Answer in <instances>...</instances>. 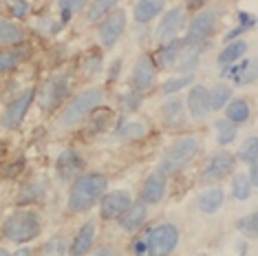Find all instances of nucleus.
<instances>
[{"instance_id": "obj_33", "label": "nucleus", "mask_w": 258, "mask_h": 256, "mask_svg": "<svg viewBox=\"0 0 258 256\" xmlns=\"http://www.w3.org/2000/svg\"><path fill=\"white\" fill-rule=\"evenodd\" d=\"M214 131H216V142H219V146H230L234 139H236V135H238L236 124H232V121H227V119L216 121Z\"/></svg>"}, {"instance_id": "obj_13", "label": "nucleus", "mask_w": 258, "mask_h": 256, "mask_svg": "<svg viewBox=\"0 0 258 256\" xmlns=\"http://www.w3.org/2000/svg\"><path fill=\"white\" fill-rule=\"evenodd\" d=\"M82 172H84V159H82V155L73 148L62 150L60 157L55 159V177L60 179L62 183H67V181L71 183Z\"/></svg>"}, {"instance_id": "obj_23", "label": "nucleus", "mask_w": 258, "mask_h": 256, "mask_svg": "<svg viewBox=\"0 0 258 256\" xmlns=\"http://www.w3.org/2000/svg\"><path fill=\"white\" fill-rule=\"evenodd\" d=\"M29 49L25 44L20 46H7V49H0V75L14 73L22 62L27 60Z\"/></svg>"}, {"instance_id": "obj_31", "label": "nucleus", "mask_w": 258, "mask_h": 256, "mask_svg": "<svg viewBox=\"0 0 258 256\" xmlns=\"http://www.w3.org/2000/svg\"><path fill=\"white\" fill-rule=\"evenodd\" d=\"M232 86L227 84H216L208 91V104H210V110H221L227 106V102L234 100L232 97Z\"/></svg>"}, {"instance_id": "obj_21", "label": "nucleus", "mask_w": 258, "mask_h": 256, "mask_svg": "<svg viewBox=\"0 0 258 256\" xmlns=\"http://www.w3.org/2000/svg\"><path fill=\"white\" fill-rule=\"evenodd\" d=\"M185 117H187L185 106H183V102H181L177 95H170L168 100L161 104V119H163V124H166L168 128L183 126Z\"/></svg>"}, {"instance_id": "obj_8", "label": "nucleus", "mask_w": 258, "mask_h": 256, "mask_svg": "<svg viewBox=\"0 0 258 256\" xmlns=\"http://www.w3.org/2000/svg\"><path fill=\"white\" fill-rule=\"evenodd\" d=\"M216 25H219V14H216V9H212V7L199 9L197 14L190 18V22L185 25V31H187L185 40L205 44L208 42V38L214 33Z\"/></svg>"}, {"instance_id": "obj_10", "label": "nucleus", "mask_w": 258, "mask_h": 256, "mask_svg": "<svg viewBox=\"0 0 258 256\" xmlns=\"http://www.w3.org/2000/svg\"><path fill=\"white\" fill-rule=\"evenodd\" d=\"M187 25V14L183 7H172L170 11L163 14L161 22L157 25L155 29V42L157 44H166V42H172V40L179 38V33L185 29Z\"/></svg>"}, {"instance_id": "obj_40", "label": "nucleus", "mask_w": 258, "mask_h": 256, "mask_svg": "<svg viewBox=\"0 0 258 256\" xmlns=\"http://www.w3.org/2000/svg\"><path fill=\"white\" fill-rule=\"evenodd\" d=\"M22 168H25V159H16L7 164L3 168V172H0V179H5V181H14L16 177L22 172Z\"/></svg>"}, {"instance_id": "obj_19", "label": "nucleus", "mask_w": 258, "mask_h": 256, "mask_svg": "<svg viewBox=\"0 0 258 256\" xmlns=\"http://www.w3.org/2000/svg\"><path fill=\"white\" fill-rule=\"evenodd\" d=\"M95 234L97 228L93 221H86L84 225L78 230V234L73 236V241L69 243V256H86L93 249V243H95Z\"/></svg>"}, {"instance_id": "obj_41", "label": "nucleus", "mask_w": 258, "mask_h": 256, "mask_svg": "<svg viewBox=\"0 0 258 256\" xmlns=\"http://www.w3.org/2000/svg\"><path fill=\"white\" fill-rule=\"evenodd\" d=\"M9 11L14 16V20H20V18H27L29 11H31V5L27 0H11L9 3Z\"/></svg>"}, {"instance_id": "obj_46", "label": "nucleus", "mask_w": 258, "mask_h": 256, "mask_svg": "<svg viewBox=\"0 0 258 256\" xmlns=\"http://www.w3.org/2000/svg\"><path fill=\"white\" fill-rule=\"evenodd\" d=\"M208 5V0H187V7L190 9H203Z\"/></svg>"}, {"instance_id": "obj_26", "label": "nucleus", "mask_w": 258, "mask_h": 256, "mask_svg": "<svg viewBox=\"0 0 258 256\" xmlns=\"http://www.w3.org/2000/svg\"><path fill=\"white\" fill-rule=\"evenodd\" d=\"M166 7V0H137V5H135V20L139 22V25H148L157 18V16L163 11Z\"/></svg>"}, {"instance_id": "obj_12", "label": "nucleus", "mask_w": 258, "mask_h": 256, "mask_svg": "<svg viewBox=\"0 0 258 256\" xmlns=\"http://www.w3.org/2000/svg\"><path fill=\"white\" fill-rule=\"evenodd\" d=\"M236 168V155H232L230 150H219L208 159V164L203 168V179L205 181H221V179L230 177Z\"/></svg>"}, {"instance_id": "obj_37", "label": "nucleus", "mask_w": 258, "mask_h": 256, "mask_svg": "<svg viewBox=\"0 0 258 256\" xmlns=\"http://www.w3.org/2000/svg\"><path fill=\"white\" fill-rule=\"evenodd\" d=\"M86 5H89V0H57V7L62 11V25H67L71 16L82 11Z\"/></svg>"}, {"instance_id": "obj_9", "label": "nucleus", "mask_w": 258, "mask_h": 256, "mask_svg": "<svg viewBox=\"0 0 258 256\" xmlns=\"http://www.w3.org/2000/svg\"><path fill=\"white\" fill-rule=\"evenodd\" d=\"M36 102V89H27L22 91L18 97H14L7 108H5L3 117H0V126L5 128V131H16L22 121H25L29 108H31V104Z\"/></svg>"}, {"instance_id": "obj_32", "label": "nucleus", "mask_w": 258, "mask_h": 256, "mask_svg": "<svg viewBox=\"0 0 258 256\" xmlns=\"http://www.w3.org/2000/svg\"><path fill=\"white\" fill-rule=\"evenodd\" d=\"M195 82V75L192 73H181V75H172V78H168L166 82L161 84V93L163 95H174V93H181L187 86H192Z\"/></svg>"}, {"instance_id": "obj_18", "label": "nucleus", "mask_w": 258, "mask_h": 256, "mask_svg": "<svg viewBox=\"0 0 258 256\" xmlns=\"http://www.w3.org/2000/svg\"><path fill=\"white\" fill-rule=\"evenodd\" d=\"M205 44H199V42H190V40L183 38V46L179 51V57L174 62V69L181 73H195V69L199 67L201 62V53H203Z\"/></svg>"}, {"instance_id": "obj_17", "label": "nucleus", "mask_w": 258, "mask_h": 256, "mask_svg": "<svg viewBox=\"0 0 258 256\" xmlns=\"http://www.w3.org/2000/svg\"><path fill=\"white\" fill-rule=\"evenodd\" d=\"M117 221H119V228L124 232L135 234V232L142 230L146 225V221H148V206H144L142 201H133L131 206L126 208V212Z\"/></svg>"}, {"instance_id": "obj_28", "label": "nucleus", "mask_w": 258, "mask_h": 256, "mask_svg": "<svg viewBox=\"0 0 258 256\" xmlns=\"http://www.w3.org/2000/svg\"><path fill=\"white\" fill-rule=\"evenodd\" d=\"M251 115V108H249V102L247 100H230L225 106V119L232 121V124H245Z\"/></svg>"}, {"instance_id": "obj_20", "label": "nucleus", "mask_w": 258, "mask_h": 256, "mask_svg": "<svg viewBox=\"0 0 258 256\" xmlns=\"http://www.w3.org/2000/svg\"><path fill=\"white\" fill-rule=\"evenodd\" d=\"M25 40H27V31L20 22L0 16V49L20 46V44H25Z\"/></svg>"}, {"instance_id": "obj_3", "label": "nucleus", "mask_w": 258, "mask_h": 256, "mask_svg": "<svg viewBox=\"0 0 258 256\" xmlns=\"http://www.w3.org/2000/svg\"><path fill=\"white\" fill-rule=\"evenodd\" d=\"M104 104V91L102 89H84L78 95H73L67 102V106L57 115V126L60 128H73L82 124L86 117H91L93 113Z\"/></svg>"}, {"instance_id": "obj_43", "label": "nucleus", "mask_w": 258, "mask_h": 256, "mask_svg": "<svg viewBox=\"0 0 258 256\" xmlns=\"http://www.w3.org/2000/svg\"><path fill=\"white\" fill-rule=\"evenodd\" d=\"M133 252H135V256H144L146 254V236L142 234V238H135V243H133Z\"/></svg>"}, {"instance_id": "obj_11", "label": "nucleus", "mask_w": 258, "mask_h": 256, "mask_svg": "<svg viewBox=\"0 0 258 256\" xmlns=\"http://www.w3.org/2000/svg\"><path fill=\"white\" fill-rule=\"evenodd\" d=\"M131 203L133 197L128 190H106V195L99 199V217L104 221H115L126 212Z\"/></svg>"}, {"instance_id": "obj_39", "label": "nucleus", "mask_w": 258, "mask_h": 256, "mask_svg": "<svg viewBox=\"0 0 258 256\" xmlns=\"http://www.w3.org/2000/svg\"><path fill=\"white\" fill-rule=\"evenodd\" d=\"M121 102H124V110L126 113H135L139 106H142V102H144V95L139 91H128L124 93V97H121Z\"/></svg>"}, {"instance_id": "obj_29", "label": "nucleus", "mask_w": 258, "mask_h": 256, "mask_svg": "<svg viewBox=\"0 0 258 256\" xmlns=\"http://www.w3.org/2000/svg\"><path fill=\"white\" fill-rule=\"evenodd\" d=\"M121 0H91L89 5H86V11H84V20L86 22H99L104 18V16L108 14V11L115 9V5H119Z\"/></svg>"}, {"instance_id": "obj_24", "label": "nucleus", "mask_w": 258, "mask_h": 256, "mask_svg": "<svg viewBox=\"0 0 258 256\" xmlns=\"http://www.w3.org/2000/svg\"><path fill=\"white\" fill-rule=\"evenodd\" d=\"M44 197H46V183L42 181V179H36V181H27L18 190L16 203H18L20 208H27V206H31V203L44 201Z\"/></svg>"}, {"instance_id": "obj_7", "label": "nucleus", "mask_w": 258, "mask_h": 256, "mask_svg": "<svg viewBox=\"0 0 258 256\" xmlns=\"http://www.w3.org/2000/svg\"><path fill=\"white\" fill-rule=\"evenodd\" d=\"M128 27V16L124 9H113L99 20L97 25V42L102 49H113L119 42V38L124 36Z\"/></svg>"}, {"instance_id": "obj_25", "label": "nucleus", "mask_w": 258, "mask_h": 256, "mask_svg": "<svg viewBox=\"0 0 258 256\" xmlns=\"http://www.w3.org/2000/svg\"><path fill=\"white\" fill-rule=\"evenodd\" d=\"M181 46H183V38H177L172 40V42H166L159 46V51H157L155 55H152V60H155L157 69H174V62H177L179 57V51Z\"/></svg>"}, {"instance_id": "obj_50", "label": "nucleus", "mask_w": 258, "mask_h": 256, "mask_svg": "<svg viewBox=\"0 0 258 256\" xmlns=\"http://www.w3.org/2000/svg\"><path fill=\"white\" fill-rule=\"evenodd\" d=\"M197 256H208V254H197Z\"/></svg>"}, {"instance_id": "obj_47", "label": "nucleus", "mask_w": 258, "mask_h": 256, "mask_svg": "<svg viewBox=\"0 0 258 256\" xmlns=\"http://www.w3.org/2000/svg\"><path fill=\"white\" fill-rule=\"evenodd\" d=\"M11 256H33V252L29 247H20V249H16V252H11Z\"/></svg>"}, {"instance_id": "obj_22", "label": "nucleus", "mask_w": 258, "mask_h": 256, "mask_svg": "<svg viewBox=\"0 0 258 256\" xmlns=\"http://www.w3.org/2000/svg\"><path fill=\"white\" fill-rule=\"evenodd\" d=\"M225 203V192L219 185H212V188H205L203 192H199L197 197V208L203 214H214L219 212Z\"/></svg>"}, {"instance_id": "obj_6", "label": "nucleus", "mask_w": 258, "mask_h": 256, "mask_svg": "<svg viewBox=\"0 0 258 256\" xmlns=\"http://www.w3.org/2000/svg\"><path fill=\"white\" fill-rule=\"evenodd\" d=\"M146 254L170 256L179 245V228L174 223H159L146 232Z\"/></svg>"}, {"instance_id": "obj_34", "label": "nucleus", "mask_w": 258, "mask_h": 256, "mask_svg": "<svg viewBox=\"0 0 258 256\" xmlns=\"http://www.w3.org/2000/svg\"><path fill=\"white\" fill-rule=\"evenodd\" d=\"M251 190H254V185L249 183L247 174H243V172L234 174V179H232V197L236 201H247Z\"/></svg>"}, {"instance_id": "obj_30", "label": "nucleus", "mask_w": 258, "mask_h": 256, "mask_svg": "<svg viewBox=\"0 0 258 256\" xmlns=\"http://www.w3.org/2000/svg\"><path fill=\"white\" fill-rule=\"evenodd\" d=\"M115 135L119 139H126V142H137V139H144L148 135V128L142 119H128L124 124H119Z\"/></svg>"}, {"instance_id": "obj_15", "label": "nucleus", "mask_w": 258, "mask_h": 256, "mask_svg": "<svg viewBox=\"0 0 258 256\" xmlns=\"http://www.w3.org/2000/svg\"><path fill=\"white\" fill-rule=\"evenodd\" d=\"M187 95H185V113L192 121H203L208 119V115L212 113L208 104V89L203 84H192L187 86Z\"/></svg>"}, {"instance_id": "obj_27", "label": "nucleus", "mask_w": 258, "mask_h": 256, "mask_svg": "<svg viewBox=\"0 0 258 256\" xmlns=\"http://www.w3.org/2000/svg\"><path fill=\"white\" fill-rule=\"evenodd\" d=\"M245 51H247V42H245V40H232V42L225 44V49L219 53L216 62H219L221 69H227V67H232V64H236L240 57L245 55Z\"/></svg>"}, {"instance_id": "obj_4", "label": "nucleus", "mask_w": 258, "mask_h": 256, "mask_svg": "<svg viewBox=\"0 0 258 256\" xmlns=\"http://www.w3.org/2000/svg\"><path fill=\"white\" fill-rule=\"evenodd\" d=\"M199 150H201V144L195 135H181L174 137L172 142L168 144V148L163 150L159 170L166 174H177L183 168H187L192 161L197 159Z\"/></svg>"}, {"instance_id": "obj_45", "label": "nucleus", "mask_w": 258, "mask_h": 256, "mask_svg": "<svg viewBox=\"0 0 258 256\" xmlns=\"http://www.w3.org/2000/svg\"><path fill=\"white\" fill-rule=\"evenodd\" d=\"M95 256H117V252H115V249L110 247V245H102V247H99L97 252H95Z\"/></svg>"}, {"instance_id": "obj_2", "label": "nucleus", "mask_w": 258, "mask_h": 256, "mask_svg": "<svg viewBox=\"0 0 258 256\" xmlns=\"http://www.w3.org/2000/svg\"><path fill=\"white\" fill-rule=\"evenodd\" d=\"M40 232H42V219L31 206L9 212L0 225L3 238L9 243H16V245H25V243L38 238Z\"/></svg>"}, {"instance_id": "obj_36", "label": "nucleus", "mask_w": 258, "mask_h": 256, "mask_svg": "<svg viewBox=\"0 0 258 256\" xmlns=\"http://www.w3.org/2000/svg\"><path fill=\"white\" fill-rule=\"evenodd\" d=\"M40 252L42 256H69V241L64 236H51Z\"/></svg>"}, {"instance_id": "obj_35", "label": "nucleus", "mask_w": 258, "mask_h": 256, "mask_svg": "<svg viewBox=\"0 0 258 256\" xmlns=\"http://www.w3.org/2000/svg\"><path fill=\"white\" fill-rule=\"evenodd\" d=\"M238 159L243 161V164H247V166H254L256 161H258V142H256L254 135L247 137L243 144H240V148H238Z\"/></svg>"}, {"instance_id": "obj_5", "label": "nucleus", "mask_w": 258, "mask_h": 256, "mask_svg": "<svg viewBox=\"0 0 258 256\" xmlns=\"http://www.w3.org/2000/svg\"><path fill=\"white\" fill-rule=\"evenodd\" d=\"M69 91H71V75L55 73L36 89V102L42 110H55L67 102Z\"/></svg>"}, {"instance_id": "obj_48", "label": "nucleus", "mask_w": 258, "mask_h": 256, "mask_svg": "<svg viewBox=\"0 0 258 256\" xmlns=\"http://www.w3.org/2000/svg\"><path fill=\"white\" fill-rule=\"evenodd\" d=\"M5 153H7V142H3V139H0V159H3Z\"/></svg>"}, {"instance_id": "obj_42", "label": "nucleus", "mask_w": 258, "mask_h": 256, "mask_svg": "<svg viewBox=\"0 0 258 256\" xmlns=\"http://www.w3.org/2000/svg\"><path fill=\"white\" fill-rule=\"evenodd\" d=\"M82 69H84V75L86 78H93L99 69H102V57L99 55H89L84 57V62H82Z\"/></svg>"}, {"instance_id": "obj_44", "label": "nucleus", "mask_w": 258, "mask_h": 256, "mask_svg": "<svg viewBox=\"0 0 258 256\" xmlns=\"http://www.w3.org/2000/svg\"><path fill=\"white\" fill-rule=\"evenodd\" d=\"M117 71H121V60H115L113 67H110V71H108V80H110V82L117 78Z\"/></svg>"}, {"instance_id": "obj_14", "label": "nucleus", "mask_w": 258, "mask_h": 256, "mask_svg": "<svg viewBox=\"0 0 258 256\" xmlns=\"http://www.w3.org/2000/svg\"><path fill=\"white\" fill-rule=\"evenodd\" d=\"M166 190H168V174L161 170H155L146 177L142 190H139V201L144 206H157V203L163 201Z\"/></svg>"}, {"instance_id": "obj_38", "label": "nucleus", "mask_w": 258, "mask_h": 256, "mask_svg": "<svg viewBox=\"0 0 258 256\" xmlns=\"http://www.w3.org/2000/svg\"><path fill=\"white\" fill-rule=\"evenodd\" d=\"M236 228L240 234H245L247 238H256V212L247 214V217H243L236 223Z\"/></svg>"}, {"instance_id": "obj_1", "label": "nucleus", "mask_w": 258, "mask_h": 256, "mask_svg": "<svg viewBox=\"0 0 258 256\" xmlns=\"http://www.w3.org/2000/svg\"><path fill=\"white\" fill-rule=\"evenodd\" d=\"M108 190V177L102 172H82L78 179L71 181L69 188V199L67 206L69 210L80 214L89 212L93 206H97L99 199L106 195Z\"/></svg>"}, {"instance_id": "obj_49", "label": "nucleus", "mask_w": 258, "mask_h": 256, "mask_svg": "<svg viewBox=\"0 0 258 256\" xmlns=\"http://www.w3.org/2000/svg\"><path fill=\"white\" fill-rule=\"evenodd\" d=\"M0 256H11L9 249H5V247H0Z\"/></svg>"}, {"instance_id": "obj_16", "label": "nucleus", "mask_w": 258, "mask_h": 256, "mask_svg": "<svg viewBox=\"0 0 258 256\" xmlns=\"http://www.w3.org/2000/svg\"><path fill=\"white\" fill-rule=\"evenodd\" d=\"M155 80H157V64H155V60H152V55H148V53L139 55V60L135 62L133 73H131L133 89L144 93L155 84Z\"/></svg>"}]
</instances>
